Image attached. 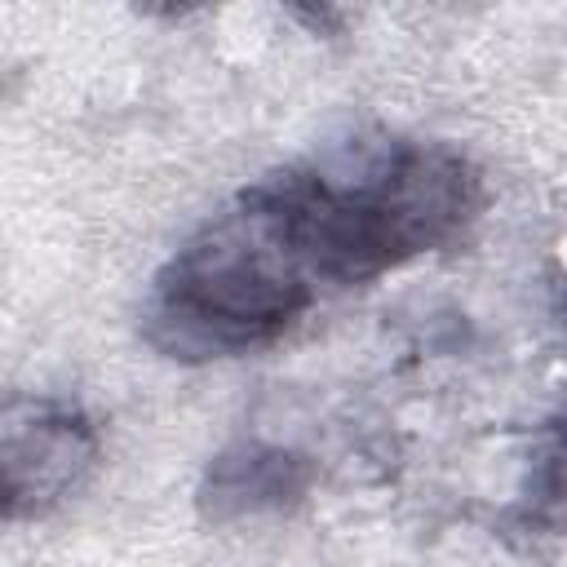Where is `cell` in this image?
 <instances>
[{
	"label": "cell",
	"instance_id": "3957f363",
	"mask_svg": "<svg viewBox=\"0 0 567 567\" xmlns=\"http://www.w3.org/2000/svg\"><path fill=\"white\" fill-rule=\"evenodd\" d=\"M102 465V430L71 399L0 408V527L40 523L75 501Z\"/></svg>",
	"mask_w": 567,
	"mask_h": 567
},
{
	"label": "cell",
	"instance_id": "6da1fadb",
	"mask_svg": "<svg viewBox=\"0 0 567 567\" xmlns=\"http://www.w3.org/2000/svg\"><path fill=\"white\" fill-rule=\"evenodd\" d=\"M235 199L323 297L461 244L487 204V186L452 142L359 137L261 173Z\"/></svg>",
	"mask_w": 567,
	"mask_h": 567
},
{
	"label": "cell",
	"instance_id": "277c9868",
	"mask_svg": "<svg viewBox=\"0 0 567 567\" xmlns=\"http://www.w3.org/2000/svg\"><path fill=\"white\" fill-rule=\"evenodd\" d=\"M315 478L319 470L301 447L270 439H235L208 456L195 483V514L204 527L279 518L310 501Z\"/></svg>",
	"mask_w": 567,
	"mask_h": 567
},
{
	"label": "cell",
	"instance_id": "5b68a950",
	"mask_svg": "<svg viewBox=\"0 0 567 567\" xmlns=\"http://www.w3.org/2000/svg\"><path fill=\"white\" fill-rule=\"evenodd\" d=\"M297 22H306L310 31H323V35H337L341 31V22H346V13L341 9H288Z\"/></svg>",
	"mask_w": 567,
	"mask_h": 567
},
{
	"label": "cell",
	"instance_id": "7a4b0ae2",
	"mask_svg": "<svg viewBox=\"0 0 567 567\" xmlns=\"http://www.w3.org/2000/svg\"><path fill=\"white\" fill-rule=\"evenodd\" d=\"M315 301L288 252L230 199L155 270L137 328L173 363H213L275 346Z\"/></svg>",
	"mask_w": 567,
	"mask_h": 567
}]
</instances>
